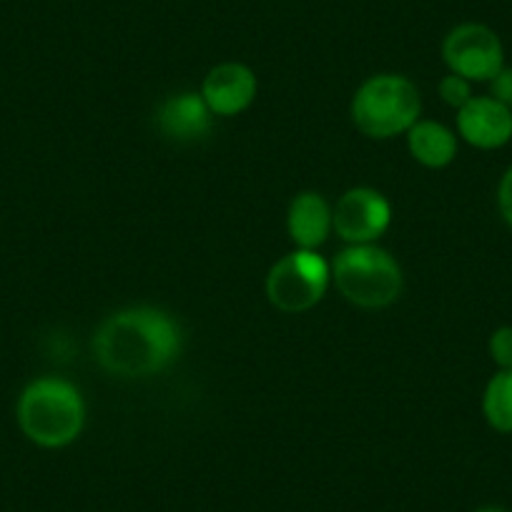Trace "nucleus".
I'll list each match as a JSON object with an SVG mask.
<instances>
[{"label":"nucleus","mask_w":512,"mask_h":512,"mask_svg":"<svg viewBox=\"0 0 512 512\" xmlns=\"http://www.w3.org/2000/svg\"><path fill=\"white\" fill-rule=\"evenodd\" d=\"M437 91H440V98L447 103V106L455 108V111H460V108L472 98V83L467 81V78L450 73V76L442 78L440 86H437Z\"/></svg>","instance_id":"4468645a"},{"label":"nucleus","mask_w":512,"mask_h":512,"mask_svg":"<svg viewBox=\"0 0 512 512\" xmlns=\"http://www.w3.org/2000/svg\"><path fill=\"white\" fill-rule=\"evenodd\" d=\"M259 81L246 63H219L211 68L201 83V98L214 116L231 118L244 113L256 101Z\"/></svg>","instance_id":"1a4fd4ad"},{"label":"nucleus","mask_w":512,"mask_h":512,"mask_svg":"<svg viewBox=\"0 0 512 512\" xmlns=\"http://www.w3.org/2000/svg\"><path fill=\"white\" fill-rule=\"evenodd\" d=\"M332 224L347 246L377 244L392 224V206L377 189L354 186L339 196L332 209Z\"/></svg>","instance_id":"0eeeda50"},{"label":"nucleus","mask_w":512,"mask_h":512,"mask_svg":"<svg viewBox=\"0 0 512 512\" xmlns=\"http://www.w3.org/2000/svg\"><path fill=\"white\" fill-rule=\"evenodd\" d=\"M329 267L339 294L362 309L390 307L405 287L400 262L377 244L344 246Z\"/></svg>","instance_id":"20e7f679"},{"label":"nucleus","mask_w":512,"mask_h":512,"mask_svg":"<svg viewBox=\"0 0 512 512\" xmlns=\"http://www.w3.org/2000/svg\"><path fill=\"white\" fill-rule=\"evenodd\" d=\"M181 329L156 307H128L111 314L93 334V354L106 372L126 379L159 374L179 357Z\"/></svg>","instance_id":"f257e3e1"},{"label":"nucleus","mask_w":512,"mask_h":512,"mask_svg":"<svg viewBox=\"0 0 512 512\" xmlns=\"http://www.w3.org/2000/svg\"><path fill=\"white\" fill-rule=\"evenodd\" d=\"M457 134L472 149H502L512 141V108L492 96H472L457 111Z\"/></svg>","instance_id":"6e6552de"},{"label":"nucleus","mask_w":512,"mask_h":512,"mask_svg":"<svg viewBox=\"0 0 512 512\" xmlns=\"http://www.w3.org/2000/svg\"><path fill=\"white\" fill-rule=\"evenodd\" d=\"M332 284V267L319 251L294 249L272 264L267 297L279 312L302 314L317 307Z\"/></svg>","instance_id":"39448f33"},{"label":"nucleus","mask_w":512,"mask_h":512,"mask_svg":"<svg viewBox=\"0 0 512 512\" xmlns=\"http://www.w3.org/2000/svg\"><path fill=\"white\" fill-rule=\"evenodd\" d=\"M211 118L214 113L209 111L201 93L184 91L161 103L159 113H156V126L166 139L179 141V144H194L211 131Z\"/></svg>","instance_id":"9d476101"},{"label":"nucleus","mask_w":512,"mask_h":512,"mask_svg":"<svg viewBox=\"0 0 512 512\" xmlns=\"http://www.w3.org/2000/svg\"><path fill=\"white\" fill-rule=\"evenodd\" d=\"M482 415L500 435H512V369H497L482 392Z\"/></svg>","instance_id":"ddd939ff"},{"label":"nucleus","mask_w":512,"mask_h":512,"mask_svg":"<svg viewBox=\"0 0 512 512\" xmlns=\"http://www.w3.org/2000/svg\"><path fill=\"white\" fill-rule=\"evenodd\" d=\"M287 231L297 249L317 251L334 231L332 206L317 191H302L287 209Z\"/></svg>","instance_id":"9b49d317"},{"label":"nucleus","mask_w":512,"mask_h":512,"mask_svg":"<svg viewBox=\"0 0 512 512\" xmlns=\"http://www.w3.org/2000/svg\"><path fill=\"white\" fill-rule=\"evenodd\" d=\"M475 512H507V510L500 505H485V507H477Z\"/></svg>","instance_id":"a211bd4d"},{"label":"nucleus","mask_w":512,"mask_h":512,"mask_svg":"<svg viewBox=\"0 0 512 512\" xmlns=\"http://www.w3.org/2000/svg\"><path fill=\"white\" fill-rule=\"evenodd\" d=\"M490 96L495 98V101L505 103L507 108H512V66H505L495 78H492Z\"/></svg>","instance_id":"f3484780"},{"label":"nucleus","mask_w":512,"mask_h":512,"mask_svg":"<svg viewBox=\"0 0 512 512\" xmlns=\"http://www.w3.org/2000/svg\"><path fill=\"white\" fill-rule=\"evenodd\" d=\"M405 136L410 156L425 169H445L457 159V134L445 123L420 118Z\"/></svg>","instance_id":"f8f14e48"},{"label":"nucleus","mask_w":512,"mask_h":512,"mask_svg":"<svg viewBox=\"0 0 512 512\" xmlns=\"http://www.w3.org/2000/svg\"><path fill=\"white\" fill-rule=\"evenodd\" d=\"M497 211H500L502 221L512 229V166L502 174L500 184H497Z\"/></svg>","instance_id":"dca6fc26"},{"label":"nucleus","mask_w":512,"mask_h":512,"mask_svg":"<svg viewBox=\"0 0 512 512\" xmlns=\"http://www.w3.org/2000/svg\"><path fill=\"white\" fill-rule=\"evenodd\" d=\"M487 349H490L492 362L497 364V369H512V327H497L495 332L490 334V342H487Z\"/></svg>","instance_id":"2eb2a0df"},{"label":"nucleus","mask_w":512,"mask_h":512,"mask_svg":"<svg viewBox=\"0 0 512 512\" xmlns=\"http://www.w3.org/2000/svg\"><path fill=\"white\" fill-rule=\"evenodd\" d=\"M442 61L455 76L470 83H490L505 63V46L485 23L467 21L452 28L442 41Z\"/></svg>","instance_id":"423d86ee"},{"label":"nucleus","mask_w":512,"mask_h":512,"mask_svg":"<svg viewBox=\"0 0 512 512\" xmlns=\"http://www.w3.org/2000/svg\"><path fill=\"white\" fill-rule=\"evenodd\" d=\"M422 113V98L415 83L400 73H377L354 91L349 116L359 134L387 141L407 134Z\"/></svg>","instance_id":"7ed1b4c3"},{"label":"nucleus","mask_w":512,"mask_h":512,"mask_svg":"<svg viewBox=\"0 0 512 512\" xmlns=\"http://www.w3.org/2000/svg\"><path fill=\"white\" fill-rule=\"evenodd\" d=\"M16 422L28 442L43 450H63L86 427V400L76 384L63 377H36L16 400Z\"/></svg>","instance_id":"f03ea898"}]
</instances>
